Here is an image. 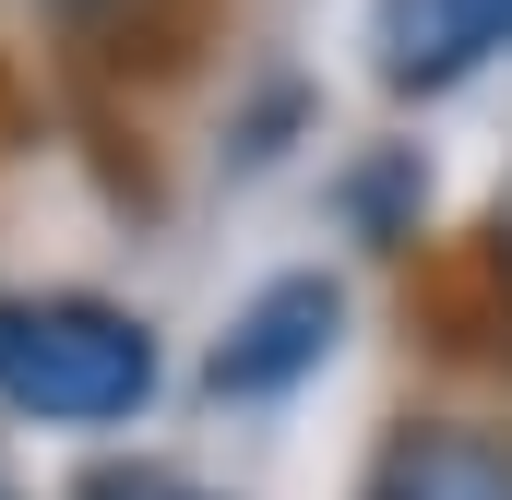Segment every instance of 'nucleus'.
Masks as SVG:
<instances>
[{"label":"nucleus","mask_w":512,"mask_h":500,"mask_svg":"<svg viewBox=\"0 0 512 500\" xmlns=\"http://www.w3.org/2000/svg\"><path fill=\"white\" fill-rule=\"evenodd\" d=\"M0 405L48 429H120L155 405V334L108 298H0Z\"/></svg>","instance_id":"nucleus-1"},{"label":"nucleus","mask_w":512,"mask_h":500,"mask_svg":"<svg viewBox=\"0 0 512 500\" xmlns=\"http://www.w3.org/2000/svg\"><path fill=\"white\" fill-rule=\"evenodd\" d=\"M334 322H346L334 274H274V286H262L251 310L227 322V346H215V393H239V405H262V393L310 381L322 358H334Z\"/></svg>","instance_id":"nucleus-2"},{"label":"nucleus","mask_w":512,"mask_h":500,"mask_svg":"<svg viewBox=\"0 0 512 500\" xmlns=\"http://www.w3.org/2000/svg\"><path fill=\"white\" fill-rule=\"evenodd\" d=\"M512 48V0H382V84L441 96Z\"/></svg>","instance_id":"nucleus-3"},{"label":"nucleus","mask_w":512,"mask_h":500,"mask_svg":"<svg viewBox=\"0 0 512 500\" xmlns=\"http://www.w3.org/2000/svg\"><path fill=\"white\" fill-rule=\"evenodd\" d=\"M370 500H512V441L465 429V417H417L382 441Z\"/></svg>","instance_id":"nucleus-4"},{"label":"nucleus","mask_w":512,"mask_h":500,"mask_svg":"<svg viewBox=\"0 0 512 500\" xmlns=\"http://www.w3.org/2000/svg\"><path fill=\"white\" fill-rule=\"evenodd\" d=\"M84 500H215L203 477H179V465H96Z\"/></svg>","instance_id":"nucleus-5"},{"label":"nucleus","mask_w":512,"mask_h":500,"mask_svg":"<svg viewBox=\"0 0 512 500\" xmlns=\"http://www.w3.org/2000/svg\"><path fill=\"white\" fill-rule=\"evenodd\" d=\"M0 500H12V489H0Z\"/></svg>","instance_id":"nucleus-6"}]
</instances>
